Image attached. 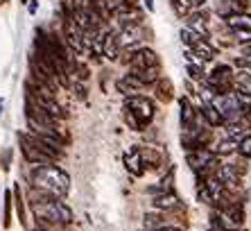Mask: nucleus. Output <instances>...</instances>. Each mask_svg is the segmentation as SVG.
Instances as JSON below:
<instances>
[{"mask_svg": "<svg viewBox=\"0 0 251 231\" xmlns=\"http://www.w3.org/2000/svg\"><path fill=\"white\" fill-rule=\"evenodd\" d=\"M32 188L46 193L50 200H64L70 190V177L68 172H64L61 168L48 163V166H39L32 172Z\"/></svg>", "mask_w": 251, "mask_h": 231, "instance_id": "nucleus-1", "label": "nucleus"}, {"mask_svg": "<svg viewBox=\"0 0 251 231\" xmlns=\"http://www.w3.org/2000/svg\"><path fill=\"white\" fill-rule=\"evenodd\" d=\"M32 213H34V218L39 220V222H43V225L48 222V225L66 227L73 222V211L59 200L34 202V204H32Z\"/></svg>", "mask_w": 251, "mask_h": 231, "instance_id": "nucleus-2", "label": "nucleus"}, {"mask_svg": "<svg viewBox=\"0 0 251 231\" xmlns=\"http://www.w3.org/2000/svg\"><path fill=\"white\" fill-rule=\"evenodd\" d=\"M125 109L131 118L136 120L138 125V131L145 129L147 125H152L154 120V113H156V107H154V102L145 95H134V98H125Z\"/></svg>", "mask_w": 251, "mask_h": 231, "instance_id": "nucleus-3", "label": "nucleus"}, {"mask_svg": "<svg viewBox=\"0 0 251 231\" xmlns=\"http://www.w3.org/2000/svg\"><path fill=\"white\" fill-rule=\"evenodd\" d=\"M29 95V93H27ZM32 100L36 102V107H41L43 111H48L52 118L61 120L66 116L64 107L59 104L57 100H54V95H52V89L50 86H41V84H32V95H29Z\"/></svg>", "mask_w": 251, "mask_h": 231, "instance_id": "nucleus-4", "label": "nucleus"}, {"mask_svg": "<svg viewBox=\"0 0 251 231\" xmlns=\"http://www.w3.org/2000/svg\"><path fill=\"white\" fill-rule=\"evenodd\" d=\"M186 161L195 175L210 177V170H213V166L217 163V156H215V152H210V148L208 150H190V152H186Z\"/></svg>", "mask_w": 251, "mask_h": 231, "instance_id": "nucleus-5", "label": "nucleus"}, {"mask_svg": "<svg viewBox=\"0 0 251 231\" xmlns=\"http://www.w3.org/2000/svg\"><path fill=\"white\" fill-rule=\"evenodd\" d=\"M125 64L131 66V73L147 71V68H156L158 66V54L150 48H138V50H129V54L125 57Z\"/></svg>", "mask_w": 251, "mask_h": 231, "instance_id": "nucleus-6", "label": "nucleus"}, {"mask_svg": "<svg viewBox=\"0 0 251 231\" xmlns=\"http://www.w3.org/2000/svg\"><path fill=\"white\" fill-rule=\"evenodd\" d=\"M18 143H21V152H23L27 163H34V166H48V163H50V156L39 150L34 136H32L29 131L27 134H18Z\"/></svg>", "mask_w": 251, "mask_h": 231, "instance_id": "nucleus-7", "label": "nucleus"}, {"mask_svg": "<svg viewBox=\"0 0 251 231\" xmlns=\"http://www.w3.org/2000/svg\"><path fill=\"white\" fill-rule=\"evenodd\" d=\"M73 23H75L82 32H91V30H95V27H100V25H102V16H100V14L95 12L91 5L77 7L75 14H73Z\"/></svg>", "mask_w": 251, "mask_h": 231, "instance_id": "nucleus-8", "label": "nucleus"}, {"mask_svg": "<svg viewBox=\"0 0 251 231\" xmlns=\"http://www.w3.org/2000/svg\"><path fill=\"white\" fill-rule=\"evenodd\" d=\"M140 41H143V30H140V25H123L120 32L116 34L118 48H127V50H131V48H136Z\"/></svg>", "mask_w": 251, "mask_h": 231, "instance_id": "nucleus-9", "label": "nucleus"}, {"mask_svg": "<svg viewBox=\"0 0 251 231\" xmlns=\"http://www.w3.org/2000/svg\"><path fill=\"white\" fill-rule=\"evenodd\" d=\"M64 36H66V46L73 50V52L82 54L86 48H84V32L73 23V18L66 21V27H64Z\"/></svg>", "mask_w": 251, "mask_h": 231, "instance_id": "nucleus-10", "label": "nucleus"}, {"mask_svg": "<svg viewBox=\"0 0 251 231\" xmlns=\"http://www.w3.org/2000/svg\"><path fill=\"white\" fill-rule=\"evenodd\" d=\"M186 27L190 32H195V34L199 36V39H204V41H208V36H210V27L208 23H206V16L204 14H199V12H190L186 16Z\"/></svg>", "mask_w": 251, "mask_h": 231, "instance_id": "nucleus-11", "label": "nucleus"}, {"mask_svg": "<svg viewBox=\"0 0 251 231\" xmlns=\"http://www.w3.org/2000/svg\"><path fill=\"white\" fill-rule=\"evenodd\" d=\"M125 166H127V170L131 172V175H136V177H140V175H145V161H143V154H140V148H129L127 152H125Z\"/></svg>", "mask_w": 251, "mask_h": 231, "instance_id": "nucleus-12", "label": "nucleus"}, {"mask_svg": "<svg viewBox=\"0 0 251 231\" xmlns=\"http://www.w3.org/2000/svg\"><path fill=\"white\" fill-rule=\"evenodd\" d=\"M215 177L224 184V188H238L242 175L238 172V168H235L233 163H224V166H217Z\"/></svg>", "mask_w": 251, "mask_h": 231, "instance_id": "nucleus-13", "label": "nucleus"}, {"mask_svg": "<svg viewBox=\"0 0 251 231\" xmlns=\"http://www.w3.org/2000/svg\"><path fill=\"white\" fill-rule=\"evenodd\" d=\"M118 91H120L125 98H134V95H138L140 91H143V84H140V79L134 73H127V75H123L118 79Z\"/></svg>", "mask_w": 251, "mask_h": 231, "instance_id": "nucleus-14", "label": "nucleus"}, {"mask_svg": "<svg viewBox=\"0 0 251 231\" xmlns=\"http://www.w3.org/2000/svg\"><path fill=\"white\" fill-rule=\"evenodd\" d=\"M220 211V208H217ZM222 213L226 215V220L231 222L233 229H240V227L245 225V204L242 202H231L226 208H222Z\"/></svg>", "mask_w": 251, "mask_h": 231, "instance_id": "nucleus-15", "label": "nucleus"}, {"mask_svg": "<svg viewBox=\"0 0 251 231\" xmlns=\"http://www.w3.org/2000/svg\"><path fill=\"white\" fill-rule=\"evenodd\" d=\"M168 227V218L163 211H150L143 215V229L145 231H156V229H165Z\"/></svg>", "mask_w": 251, "mask_h": 231, "instance_id": "nucleus-16", "label": "nucleus"}, {"mask_svg": "<svg viewBox=\"0 0 251 231\" xmlns=\"http://www.w3.org/2000/svg\"><path fill=\"white\" fill-rule=\"evenodd\" d=\"M152 206L154 211H175V208L181 206V202H179V197L175 195V193H165V195H156L152 200Z\"/></svg>", "mask_w": 251, "mask_h": 231, "instance_id": "nucleus-17", "label": "nucleus"}, {"mask_svg": "<svg viewBox=\"0 0 251 231\" xmlns=\"http://www.w3.org/2000/svg\"><path fill=\"white\" fill-rule=\"evenodd\" d=\"M199 113H201V118H204V123L208 125L210 129H213V127H222L224 125V118L220 116V111H217L210 102H204V104L199 107Z\"/></svg>", "mask_w": 251, "mask_h": 231, "instance_id": "nucleus-18", "label": "nucleus"}, {"mask_svg": "<svg viewBox=\"0 0 251 231\" xmlns=\"http://www.w3.org/2000/svg\"><path fill=\"white\" fill-rule=\"evenodd\" d=\"M140 154H143L145 168H158L161 166V161H163V152H161V148L147 145V148H140Z\"/></svg>", "mask_w": 251, "mask_h": 231, "instance_id": "nucleus-19", "label": "nucleus"}, {"mask_svg": "<svg viewBox=\"0 0 251 231\" xmlns=\"http://www.w3.org/2000/svg\"><path fill=\"white\" fill-rule=\"evenodd\" d=\"M190 50H193V52L197 54V57H199L201 61H204V64H206V61H213V59H215V54H217L215 48L210 46L208 41H204V39H199V41L195 43V46L190 48Z\"/></svg>", "mask_w": 251, "mask_h": 231, "instance_id": "nucleus-20", "label": "nucleus"}, {"mask_svg": "<svg viewBox=\"0 0 251 231\" xmlns=\"http://www.w3.org/2000/svg\"><path fill=\"white\" fill-rule=\"evenodd\" d=\"M242 12H245V7L240 5L238 0H220V5H217V14L222 18H231Z\"/></svg>", "mask_w": 251, "mask_h": 231, "instance_id": "nucleus-21", "label": "nucleus"}, {"mask_svg": "<svg viewBox=\"0 0 251 231\" xmlns=\"http://www.w3.org/2000/svg\"><path fill=\"white\" fill-rule=\"evenodd\" d=\"M233 86H235V91L251 93V71L240 68L238 73H233Z\"/></svg>", "mask_w": 251, "mask_h": 231, "instance_id": "nucleus-22", "label": "nucleus"}, {"mask_svg": "<svg viewBox=\"0 0 251 231\" xmlns=\"http://www.w3.org/2000/svg\"><path fill=\"white\" fill-rule=\"evenodd\" d=\"M226 23L231 30H251V14H235V16L226 18Z\"/></svg>", "mask_w": 251, "mask_h": 231, "instance_id": "nucleus-23", "label": "nucleus"}, {"mask_svg": "<svg viewBox=\"0 0 251 231\" xmlns=\"http://www.w3.org/2000/svg\"><path fill=\"white\" fill-rule=\"evenodd\" d=\"M136 77L140 79V84L143 86H150V84H156L161 77H158V66L156 68H147V71H138V73H134Z\"/></svg>", "mask_w": 251, "mask_h": 231, "instance_id": "nucleus-24", "label": "nucleus"}, {"mask_svg": "<svg viewBox=\"0 0 251 231\" xmlns=\"http://www.w3.org/2000/svg\"><path fill=\"white\" fill-rule=\"evenodd\" d=\"M2 227H12V190H5V204H2Z\"/></svg>", "mask_w": 251, "mask_h": 231, "instance_id": "nucleus-25", "label": "nucleus"}, {"mask_svg": "<svg viewBox=\"0 0 251 231\" xmlns=\"http://www.w3.org/2000/svg\"><path fill=\"white\" fill-rule=\"evenodd\" d=\"M104 57H106V59H111V61H116V59H118L116 34H109V36H106V43H104Z\"/></svg>", "mask_w": 251, "mask_h": 231, "instance_id": "nucleus-26", "label": "nucleus"}, {"mask_svg": "<svg viewBox=\"0 0 251 231\" xmlns=\"http://www.w3.org/2000/svg\"><path fill=\"white\" fill-rule=\"evenodd\" d=\"M235 150H238V143L231 141V138H226V141H222L215 148V156H217V154H220V156H226V154H233Z\"/></svg>", "mask_w": 251, "mask_h": 231, "instance_id": "nucleus-27", "label": "nucleus"}, {"mask_svg": "<svg viewBox=\"0 0 251 231\" xmlns=\"http://www.w3.org/2000/svg\"><path fill=\"white\" fill-rule=\"evenodd\" d=\"M238 154L242 159H251V134H245L238 143Z\"/></svg>", "mask_w": 251, "mask_h": 231, "instance_id": "nucleus-28", "label": "nucleus"}, {"mask_svg": "<svg viewBox=\"0 0 251 231\" xmlns=\"http://www.w3.org/2000/svg\"><path fill=\"white\" fill-rule=\"evenodd\" d=\"M186 73H188V77H193L195 82H201V84H204V79H206L204 68H199V66L188 64V66H186Z\"/></svg>", "mask_w": 251, "mask_h": 231, "instance_id": "nucleus-29", "label": "nucleus"}, {"mask_svg": "<svg viewBox=\"0 0 251 231\" xmlns=\"http://www.w3.org/2000/svg\"><path fill=\"white\" fill-rule=\"evenodd\" d=\"M156 93H161V98H163L165 102L172 100V91H170V82H168V79H158V82H156Z\"/></svg>", "mask_w": 251, "mask_h": 231, "instance_id": "nucleus-30", "label": "nucleus"}, {"mask_svg": "<svg viewBox=\"0 0 251 231\" xmlns=\"http://www.w3.org/2000/svg\"><path fill=\"white\" fill-rule=\"evenodd\" d=\"M181 41L186 43V46H188V50H190V48H193L195 43L199 41V36L195 34V32H190V30H188V27H183V30H181Z\"/></svg>", "mask_w": 251, "mask_h": 231, "instance_id": "nucleus-31", "label": "nucleus"}, {"mask_svg": "<svg viewBox=\"0 0 251 231\" xmlns=\"http://www.w3.org/2000/svg\"><path fill=\"white\" fill-rule=\"evenodd\" d=\"M14 197H16L18 218H21V222H25V208H23V200H21V188H18V186H14Z\"/></svg>", "mask_w": 251, "mask_h": 231, "instance_id": "nucleus-32", "label": "nucleus"}, {"mask_svg": "<svg viewBox=\"0 0 251 231\" xmlns=\"http://www.w3.org/2000/svg\"><path fill=\"white\" fill-rule=\"evenodd\" d=\"M233 32V36L238 39L242 46H247V43H251V30H231Z\"/></svg>", "mask_w": 251, "mask_h": 231, "instance_id": "nucleus-33", "label": "nucleus"}, {"mask_svg": "<svg viewBox=\"0 0 251 231\" xmlns=\"http://www.w3.org/2000/svg\"><path fill=\"white\" fill-rule=\"evenodd\" d=\"M172 9H175L176 14H179V16H188V7H186V2H183V0H172Z\"/></svg>", "mask_w": 251, "mask_h": 231, "instance_id": "nucleus-34", "label": "nucleus"}, {"mask_svg": "<svg viewBox=\"0 0 251 231\" xmlns=\"http://www.w3.org/2000/svg\"><path fill=\"white\" fill-rule=\"evenodd\" d=\"M188 7V12H197V9H201V7L206 5V0H183Z\"/></svg>", "mask_w": 251, "mask_h": 231, "instance_id": "nucleus-35", "label": "nucleus"}, {"mask_svg": "<svg viewBox=\"0 0 251 231\" xmlns=\"http://www.w3.org/2000/svg\"><path fill=\"white\" fill-rule=\"evenodd\" d=\"M186 59H188V64H193V66H199V68H201V66H204V61L199 59V57H197V54L193 52V50H188V52H186Z\"/></svg>", "mask_w": 251, "mask_h": 231, "instance_id": "nucleus-36", "label": "nucleus"}, {"mask_svg": "<svg viewBox=\"0 0 251 231\" xmlns=\"http://www.w3.org/2000/svg\"><path fill=\"white\" fill-rule=\"evenodd\" d=\"M235 66L245 68V71H251V57H238V59H235Z\"/></svg>", "mask_w": 251, "mask_h": 231, "instance_id": "nucleus-37", "label": "nucleus"}, {"mask_svg": "<svg viewBox=\"0 0 251 231\" xmlns=\"http://www.w3.org/2000/svg\"><path fill=\"white\" fill-rule=\"evenodd\" d=\"M123 5H127V7H131V9H138V0H120Z\"/></svg>", "mask_w": 251, "mask_h": 231, "instance_id": "nucleus-38", "label": "nucleus"}, {"mask_svg": "<svg viewBox=\"0 0 251 231\" xmlns=\"http://www.w3.org/2000/svg\"><path fill=\"white\" fill-rule=\"evenodd\" d=\"M242 57H251V43L242 46Z\"/></svg>", "mask_w": 251, "mask_h": 231, "instance_id": "nucleus-39", "label": "nucleus"}, {"mask_svg": "<svg viewBox=\"0 0 251 231\" xmlns=\"http://www.w3.org/2000/svg\"><path fill=\"white\" fill-rule=\"evenodd\" d=\"M145 2V9L147 12H154V0H143Z\"/></svg>", "mask_w": 251, "mask_h": 231, "instance_id": "nucleus-40", "label": "nucleus"}, {"mask_svg": "<svg viewBox=\"0 0 251 231\" xmlns=\"http://www.w3.org/2000/svg\"><path fill=\"white\" fill-rule=\"evenodd\" d=\"M156 231H186L183 227H165V229H156Z\"/></svg>", "mask_w": 251, "mask_h": 231, "instance_id": "nucleus-41", "label": "nucleus"}, {"mask_svg": "<svg viewBox=\"0 0 251 231\" xmlns=\"http://www.w3.org/2000/svg\"><path fill=\"white\" fill-rule=\"evenodd\" d=\"M36 0H29V14H36Z\"/></svg>", "mask_w": 251, "mask_h": 231, "instance_id": "nucleus-42", "label": "nucleus"}, {"mask_svg": "<svg viewBox=\"0 0 251 231\" xmlns=\"http://www.w3.org/2000/svg\"><path fill=\"white\" fill-rule=\"evenodd\" d=\"M238 2H240V5H242V7H245L247 2H249V0H238Z\"/></svg>", "mask_w": 251, "mask_h": 231, "instance_id": "nucleus-43", "label": "nucleus"}, {"mask_svg": "<svg viewBox=\"0 0 251 231\" xmlns=\"http://www.w3.org/2000/svg\"><path fill=\"white\" fill-rule=\"evenodd\" d=\"M0 111H2V100H0Z\"/></svg>", "mask_w": 251, "mask_h": 231, "instance_id": "nucleus-44", "label": "nucleus"}, {"mask_svg": "<svg viewBox=\"0 0 251 231\" xmlns=\"http://www.w3.org/2000/svg\"><path fill=\"white\" fill-rule=\"evenodd\" d=\"M32 231H43V229H32Z\"/></svg>", "mask_w": 251, "mask_h": 231, "instance_id": "nucleus-45", "label": "nucleus"}, {"mask_svg": "<svg viewBox=\"0 0 251 231\" xmlns=\"http://www.w3.org/2000/svg\"><path fill=\"white\" fill-rule=\"evenodd\" d=\"M21 2H29V0H21Z\"/></svg>", "mask_w": 251, "mask_h": 231, "instance_id": "nucleus-46", "label": "nucleus"}, {"mask_svg": "<svg viewBox=\"0 0 251 231\" xmlns=\"http://www.w3.org/2000/svg\"><path fill=\"white\" fill-rule=\"evenodd\" d=\"M233 231H242V229H233Z\"/></svg>", "mask_w": 251, "mask_h": 231, "instance_id": "nucleus-47", "label": "nucleus"}]
</instances>
